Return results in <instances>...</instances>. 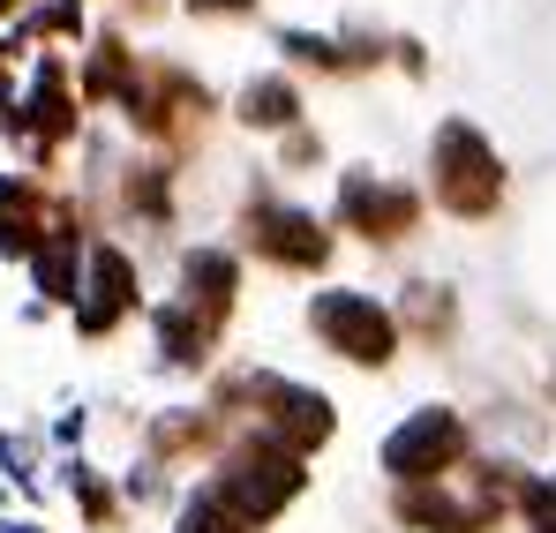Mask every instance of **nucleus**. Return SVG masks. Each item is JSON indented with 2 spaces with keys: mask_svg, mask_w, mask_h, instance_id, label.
Returning <instances> with one entry per match:
<instances>
[{
  "mask_svg": "<svg viewBox=\"0 0 556 533\" xmlns=\"http://www.w3.org/2000/svg\"><path fill=\"white\" fill-rule=\"evenodd\" d=\"M293 488H301V450L293 444H241L226 458V473H218V496L256 526V519H271L278 504H293Z\"/></svg>",
  "mask_w": 556,
  "mask_h": 533,
  "instance_id": "1",
  "label": "nucleus"
},
{
  "mask_svg": "<svg viewBox=\"0 0 556 533\" xmlns=\"http://www.w3.org/2000/svg\"><path fill=\"white\" fill-rule=\"evenodd\" d=\"M496 188H504L496 151H489L466 120H444V128H437V195H444L459 218H481V211L496 203Z\"/></svg>",
  "mask_w": 556,
  "mask_h": 533,
  "instance_id": "2",
  "label": "nucleus"
},
{
  "mask_svg": "<svg viewBox=\"0 0 556 533\" xmlns=\"http://www.w3.org/2000/svg\"><path fill=\"white\" fill-rule=\"evenodd\" d=\"M308 323L324 331V346L346 360H391V316L376 308L369 293H316V308H308Z\"/></svg>",
  "mask_w": 556,
  "mask_h": 533,
  "instance_id": "3",
  "label": "nucleus"
},
{
  "mask_svg": "<svg viewBox=\"0 0 556 533\" xmlns=\"http://www.w3.org/2000/svg\"><path fill=\"white\" fill-rule=\"evenodd\" d=\"M452 458H459V414L429 406V414H414V421L383 444V473H399V481H444Z\"/></svg>",
  "mask_w": 556,
  "mask_h": 533,
  "instance_id": "4",
  "label": "nucleus"
},
{
  "mask_svg": "<svg viewBox=\"0 0 556 533\" xmlns=\"http://www.w3.org/2000/svg\"><path fill=\"white\" fill-rule=\"evenodd\" d=\"M249 398L256 406H271V421L286 429V444H324L331 436V406L316 398V391H301V383H278V376H249Z\"/></svg>",
  "mask_w": 556,
  "mask_h": 533,
  "instance_id": "5",
  "label": "nucleus"
},
{
  "mask_svg": "<svg viewBox=\"0 0 556 533\" xmlns=\"http://www.w3.org/2000/svg\"><path fill=\"white\" fill-rule=\"evenodd\" d=\"M256 249L278 264H324V226L308 211H286V203H256Z\"/></svg>",
  "mask_w": 556,
  "mask_h": 533,
  "instance_id": "6",
  "label": "nucleus"
},
{
  "mask_svg": "<svg viewBox=\"0 0 556 533\" xmlns=\"http://www.w3.org/2000/svg\"><path fill=\"white\" fill-rule=\"evenodd\" d=\"M128 301H136V270H128V256H121V249H91V301L76 308V323H84V331H105Z\"/></svg>",
  "mask_w": 556,
  "mask_h": 533,
  "instance_id": "7",
  "label": "nucleus"
},
{
  "mask_svg": "<svg viewBox=\"0 0 556 533\" xmlns=\"http://www.w3.org/2000/svg\"><path fill=\"white\" fill-rule=\"evenodd\" d=\"M346 218H354L362 233H376V241H391V233H406V226H414V195L376 188L369 174H354V180H346Z\"/></svg>",
  "mask_w": 556,
  "mask_h": 533,
  "instance_id": "8",
  "label": "nucleus"
},
{
  "mask_svg": "<svg viewBox=\"0 0 556 533\" xmlns=\"http://www.w3.org/2000/svg\"><path fill=\"white\" fill-rule=\"evenodd\" d=\"M181 278H188V301H203V308L233 301V256H218V249H195L181 264Z\"/></svg>",
  "mask_w": 556,
  "mask_h": 533,
  "instance_id": "9",
  "label": "nucleus"
},
{
  "mask_svg": "<svg viewBox=\"0 0 556 533\" xmlns=\"http://www.w3.org/2000/svg\"><path fill=\"white\" fill-rule=\"evenodd\" d=\"M23 120L38 128V143H46V136H61V128L76 120V113L61 105V68H53V61L38 68V84H30V105H23Z\"/></svg>",
  "mask_w": 556,
  "mask_h": 533,
  "instance_id": "10",
  "label": "nucleus"
},
{
  "mask_svg": "<svg viewBox=\"0 0 556 533\" xmlns=\"http://www.w3.org/2000/svg\"><path fill=\"white\" fill-rule=\"evenodd\" d=\"M38 293L76 301V233H53V241L38 249Z\"/></svg>",
  "mask_w": 556,
  "mask_h": 533,
  "instance_id": "11",
  "label": "nucleus"
},
{
  "mask_svg": "<svg viewBox=\"0 0 556 533\" xmlns=\"http://www.w3.org/2000/svg\"><path fill=\"white\" fill-rule=\"evenodd\" d=\"M241 113H249L256 128H286V120L301 113V98H293L286 84H271V76H264V84H249V90H241Z\"/></svg>",
  "mask_w": 556,
  "mask_h": 533,
  "instance_id": "12",
  "label": "nucleus"
},
{
  "mask_svg": "<svg viewBox=\"0 0 556 533\" xmlns=\"http://www.w3.org/2000/svg\"><path fill=\"white\" fill-rule=\"evenodd\" d=\"M159 354L166 360H203V323H195V308H159Z\"/></svg>",
  "mask_w": 556,
  "mask_h": 533,
  "instance_id": "13",
  "label": "nucleus"
},
{
  "mask_svg": "<svg viewBox=\"0 0 556 533\" xmlns=\"http://www.w3.org/2000/svg\"><path fill=\"white\" fill-rule=\"evenodd\" d=\"M181 533H249V519H241V511H233L218 488H203V496H188Z\"/></svg>",
  "mask_w": 556,
  "mask_h": 533,
  "instance_id": "14",
  "label": "nucleus"
},
{
  "mask_svg": "<svg viewBox=\"0 0 556 533\" xmlns=\"http://www.w3.org/2000/svg\"><path fill=\"white\" fill-rule=\"evenodd\" d=\"M23 211H30V203H23V188L0 174V249H30V233H23L30 218H23Z\"/></svg>",
  "mask_w": 556,
  "mask_h": 533,
  "instance_id": "15",
  "label": "nucleus"
},
{
  "mask_svg": "<svg viewBox=\"0 0 556 533\" xmlns=\"http://www.w3.org/2000/svg\"><path fill=\"white\" fill-rule=\"evenodd\" d=\"M527 519H534V533H556V481L527 488Z\"/></svg>",
  "mask_w": 556,
  "mask_h": 533,
  "instance_id": "16",
  "label": "nucleus"
},
{
  "mask_svg": "<svg viewBox=\"0 0 556 533\" xmlns=\"http://www.w3.org/2000/svg\"><path fill=\"white\" fill-rule=\"evenodd\" d=\"M68 496H76V504H84L91 519H105V488H98V481L84 473V466H68Z\"/></svg>",
  "mask_w": 556,
  "mask_h": 533,
  "instance_id": "17",
  "label": "nucleus"
},
{
  "mask_svg": "<svg viewBox=\"0 0 556 533\" xmlns=\"http://www.w3.org/2000/svg\"><path fill=\"white\" fill-rule=\"evenodd\" d=\"M0 466H8L15 481H30V473H23V466H30V444H23V436H0Z\"/></svg>",
  "mask_w": 556,
  "mask_h": 533,
  "instance_id": "18",
  "label": "nucleus"
},
{
  "mask_svg": "<svg viewBox=\"0 0 556 533\" xmlns=\"http://www.w3.org/2000/svg\"><path fill=\"white\" fill-rule=\"evenodd\" d=\"M0 533H46V526H0Z\"/></svg>",
  "mask_w": 556,
  "mask_h": 533,
  "instance_id": "19",
  "label": "nucleus"
},
{
  "mask_svg": "<svg viewBox=\"0 0 556 533\" xmlns=\"http://www.w3.org/2000/svg\"><path fill=\"white\" fill-rule=\"evenodd\" d=\"M218 8H241V0H218Z\"/></svg>",
  "mask_w": 556,
  "mask_h": 533,
  "instance_id": "20",
  "label": "nucleus"
}]
</instances>
